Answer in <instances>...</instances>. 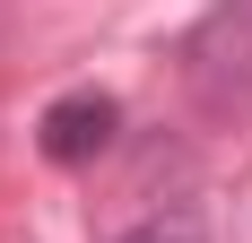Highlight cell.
<instances>
[{"label":"cell","instance_id":"obj_1","mask_svg":"<svg viewBox=\"0 0 252 243\" xmlns=\"http://www.w3.org/2000/svg\"><path fill=\"white\" fill-rule=\"evenodd\" d=\"M183 96L200 122L252 113V0H209L200 26L183 35Z\"/></svg>","mask_w":252,"mask_h":243},{"label":"cell","instance_id":"obj_2","mask_svg":"<svg viewBox=\"0 0 252 243\" xmlns=\"http://www.w3.org/2000/svg\"><path fill=\"white\" fill-rule=\"evenodd\" d=\"M122 130V104L104 96V87H70V96H52L44 122H35V148H44L52 165H96L104 148Z\"/></svg>","mask_w":252,"mask_h":243},{"label":"cell","instance_id":"obj_3","mask_svg":"<svg viewBox=\"0 0 252 243\" xmlns=\"http://www.w3.org/2000/svg\"><path fill=\"white\" fill-rule=\"evenodd\" d=\"M113 243H200V226L191 217H148V226H130V235H113Z\"/></svg>","mask_w":252,"mask_h":243}]
</instances>
